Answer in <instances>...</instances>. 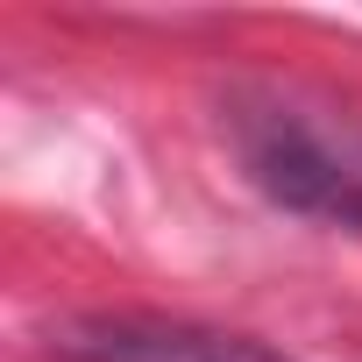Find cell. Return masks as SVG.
Returning <instances> with one entry per match:
<instances>
[{
	"mask_svg": "<svg viewBox=\"0 0 362 362\" xmlns=\"http://www.w3.org/2000/svg\"><path fill=\"white\" fill-rule=\"evenodd\" d=\"M50 341L64 362H298L256 334L163 320V313H86V320H64Z\"/></svg>",
	"mask_w": 362,
	"mask_h": 362,
	"instance_id": "obj_2",
	"label": "cell"
},
{
	"mask_svg": "<svg viewBox=\"0 0 362 362\" xmlns=\"http://www.w3.org/2000/svg\"><path fill=\"white\" fill-rule=\"evenodd\" d=\"M221 142L270 206L362 235V114L355 107L305 86H277V78H242L221 100Z\"/></svg>",
	"mask_w": 362,
	"mask_h": 362,
	"instance_id": "obj_1",
	"label": "cell"
}]
</instances>
